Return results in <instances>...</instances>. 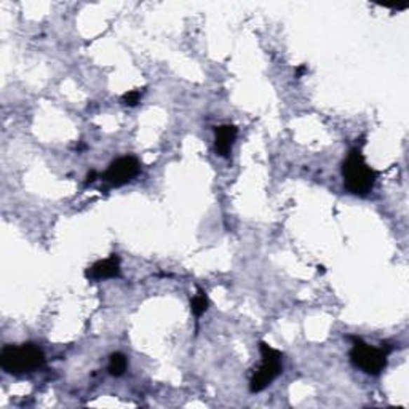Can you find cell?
<instances>
[{
	"instance_id": "7",
	"label": "cell",
	"mask_w": 409,
	"mask_h": 409,
	"mask_svg": "<svg viewBox=\"0 0 409 409\" xmlns=\"http://www.w3.org/2000/svg\"><path fill=\"white\" fill-rule=\"evenodd\" d=\"M239 130L235 125H219L215 128V136H216V152L224 159H229L230 152H232V146L235 140H237Z\"/></svg>"
},
{
	"instance_id": "10",
	"label": "cell",
	"mask_w": 409,
	"mask_h": 409,
	"mask_svg": "<svg viewBox=\"0 0 409 409\" xmlns=\"http://www.w3.org/2000/svg\"><path fill=\"white\" fill-rule=\"evenodd\" d=\"M141 96H142L141 90H131V91H128V93H125L122 96V102L128 107H135V106L140 105Z\"/></svg>"
},
{
	"instance_id": "12",
	"label": "cell",
	"mask_w": 409,
	"mask_h": 409,
	"mask_svg": "<svg viewBox=\"0 0 409 409\" xmlns=\"http://www.w3.org/2000/svg\"><path fill=\"white\" fill-rule=\"evenodd\" d=\"M305 71H307V66H304V65H302V66H299V67H297V71H296V79H301V77H302V74H304Z\"/></svg>"
},
{
	"instance_id": "2",
	"label": "cell",
	"mask_w": 409,
	"mask_h": 409,
	"mask_svg": "<svg viewBox=\"0 0 409 409\" xmlns=\"http://www.w3.org/2000/svg\"><path fill=\"white\" fill-rule=\"evenodd\" d=\"M45 365V355L36 344L5 345L0 352V366L8 374L32 373Z\"/></svg>"
},
{
	"instance_id": "1",
	"label": "cell",
	"mask_w": 409,
	"mask_h": 409,
	"mask_svg": "<svg viewBox=\"0 0 409 409\" xmlns=\"http://www.w3.org/2000/svg\"><path fill=\"white\" fill-rule=\"evenodd\" d=\"M344 186L350 194L366 197L373 191L377 173L366 163L360 149H352L342 163Z\"/></svg>"
},
{
	"instance_id": "5",
	"label": "cell",
	"mask_w": 409,
	"mask_h": 409,
	"mask_svg": "<svg viewBox=\"0 0 409 409\" xmlns=\"http://www.w3.org/2000/svg\"><path fill=\"white\" fill-rule=\"evenodd\" d=\"M140 168L141 165L138 162V159L131 157V155H126V157L114 160V162L109 165V168L106 170L105 175H102V180L114 187L125 186V184L133 181V177L138 176Z\"/></svg>"
},
{
	"instance_id": "4",
	"label": "cell",
	"mask_w": 409,
	"mask_h": 409,
	"mask_svg": "<svg viewBox=\"0 0 409 409\" xmlns=\"http://www.w3.org/2000/svg\"><path fill=\"white\" fill-rule=\"evenodd\" d=\"M350 339L354 341V347L350 350V360L354 365L370 376H379L387 366V356L391 349L384 344V347H371L358 337Z\"/></svg>"
},
{
	"instance_id": "11",
	"label": "cell",
	"mask_w": 409,
	"mask_h": 409,
	"mask_svg": "<svg viewBox=\"0 0 409 409\" xmlns=\"http://www.w3.org/2000/svg\"><path fill=\"white\" fill-rule=\"evenodd\" d=\"M98 171H95V170H91L88 175H86V181H85V186H88V184H93L96 180H98Z\"/></svg>"
},
{
	"instance_id": "6",
	"label": "cell",
	"mask_w": 409,
	"mask_h": 409,
	"mask_svg": "<svg viewBox=\"0 0 409 409\" xmlns=\"http://www.w3.org/2000/svg\"><path fill=\"white\" fill-rule=\"evenodd\" d=\"M120 275V259L117 255H111V257L102 259L95 262L93 266L86 269L85 276L88 280H106L115 279Z\"/></svg>"
},
{
	"instance_id": "3",
	"label": "cell",
	"mask_w": 409,
	"mask_h": 409,
	"mask_svg": "<svg viewBox=\"0 0 409 409\" xmlns=\"http://www.w3.org/2000/svg\"><path fill=\"white\" fill-rule=\"evenodd\" d=\"M259 352H261V365L250 381L251 394H257V391L267 389L283 373V365H281L283 355L280 350L270 347L267 342H259Z\"/></svg>"
},
{
	"instance_id": "8",
	"label": "cell",
	"mask_w": 409,
	"mask_h": 409,
	"mask_svg": "<svg viewBox=\"0 0 409 409\" xmlns=\"http://www.w3.org/2000/svg\"><path fill=\"white\" fill-rule=\"evenodd\" d=\"M126 368H128V360H126V356L123 354H112L111 358H109V365H107V371L111 376L115 377H120L122 374H125Z\"/></svg>"
},
{
	"instance_id": "9",
	"label": "cell",
	"mask_w": 409,
	"mask_h": 409,
	"mask_svg": "<svg viewBox=\"0 0 409 409\" xmlns=\"http://www.w3.org/2000/svg\"><path fill=\"white\" fill-rule=\"evenodd\" d=\"M208 304H210V301H208V296H206V293L201 290V288H199L197 295L191 299L192 314L195 316H201L206 312V310H208Z\"/></svg>"
}]
</instances>
